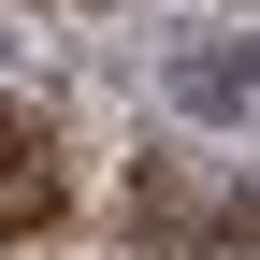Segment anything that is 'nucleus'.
Wrapping results in <instances>:
<instances>
[{"label":"nucleus","mask_w":260,"mask_h":260,"mask_svg":"<svg viewBox=\"0 0 260 260\" xmlns=\"http://www.w3.org/2000/svg\"><path fill=\"white\" fill-rule=\"evenodd\" d=\"M130 232H145L159 260L260 246V188H246V174H203L188 145H145V159H130Z\"/></svg>","instance_id":"obj_1"},{"label":"nucleus","mask_w":260,"mask_h":260,"mask_svg":"<svg viewBox=\"0 0 260 260\" xmlns=\"http://www.w3.org/2000/svg\"><path fill=\"white\" fill-rule=\"evenodd\" d=\"M44 203H58V159H44V130H29V116H0V232H29Z\"/></svg>","instance_id":"obj_2"}]
</instances>
